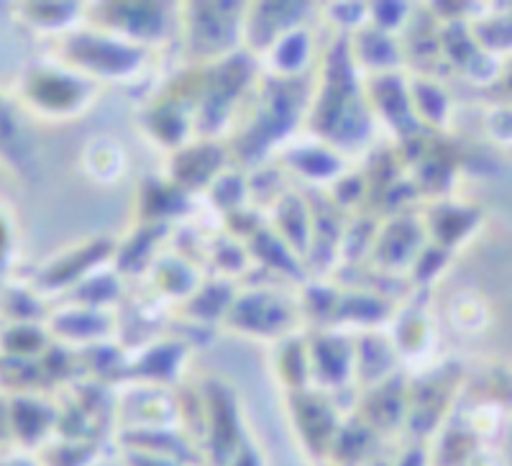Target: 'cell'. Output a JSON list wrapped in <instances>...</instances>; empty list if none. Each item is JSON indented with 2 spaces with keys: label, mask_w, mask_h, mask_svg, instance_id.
<instances>
[{
  "label": "cell",
  "mask_w": 512,
  "mask_h": 466,
  "mask_svg": "<svg viewBox=\"0 0 512 466\" xmlns=\"http://www.w3.org/2000/svg\"><path fill=\"white\" fill-rule=\"evenodd\" d=\"M305 126L313 139L351 157L377 136V118L367 98V77L356 67L349 36L338 34L323 52Z\"/></svg>",
  "instance_id": "obj_1"
},
{
  "label": "cell",
  "mask_w": 512,
  "mask_h": 466,
  "mask_svg": "<svg viewBox=\"0 0 512 466\" xmlns=\"http://www.w3.org/2000/svg\"><path fill=\"white\" fill-rule=\"evenodd\" d=\"M310 98L313 82L308 77H262L244 123L231 134L228 152L233 162L241 164V169H259L264 159L285 149L287 139L308 118Z\"/></svg>",
  "instance_id": "obj_2"
},
{
  "label": "cell",
  "mask_w": 512,
  "mask_h": 466,
  "mask_svg": "<svg viewBox=\"0 0 512 466\" xmlns=\"http://www.w3.org/2000/svg\"><path fill=\"white\" fill-rule=\"evenodd\" d=\"M259 67V59L246 49L195 67V139L221 141L231 134L236 111L262 80Z\"/></svg>",
  "instance_id": "obj_3"
},
{
  "label": "cell",
  "mask_w": 512,
  "mask_h": 466,
  "mask_svg": "<svg viewBox=\"0 0 512 466\" xmlns=\"http://www.w3.org/2000/svg\"><path fill=\"white\" fill-rule=\"evenodd\" d=\"M103 85L80 75L57 59L31 62L18 75L13 100L18 108L41 121H72L93 108Z\"/></svg>",
  "instance_id": "obj_4"
},
{
  "label": "cell",
  "mask_w": 512,
  "mask_h": 466,
  "mask_svg": "<svg viewBox=\"0 0 512 466\" xmlns=\"http://www.w3.org/2000/svg\"><path fill=\"white\" fill-rule=\"evenodd\" d=\"M149 57H152L149 49L128 44V41L88 24H80L75 31L64 34L59 39L57 54H54L57 62L90 77L98 85L134 80L149 65Z\"/></svg>",
  "instance_id": "obj_5"
},
{
  "label": "cell",
  "mask_w": 512,
  "mask_h": 466,
  "mask_svg": "<svg viewBox=\"0 0 512 466\" xmlns=\"http://www.w3.org/2000/svg\"><path fill=\"white\" fill-rule=\"evenodd\" d=\"M246 3H185L180 6V36L200 67L244 49Z\"/></svg>",
  "instance_id": "obj_6"
},
{
  "label": "cell",
  "mask_w": 512,
  "mask_h": 466,
  "mask_svg": "<svg viewBox=\"0 0 512 466\" xmlns=\"http://www.w3.org/2000/svg\"><path fill=\"white\" fill-rule=\"evenodd\" d=\"M85 21L118 39L154 52L180 34V6L175 3H98L88 6Z\"/></svg>",
  "instance_id": "obj_7"
},
{
  "label": "cell",
  "mask_w": 512,
  "mask_h": 466,
  "mask_svg": "<svg viewBox=\"0 0 512 466\" xmlns=\"http://www.w3.org/2000/svg\"><path fill=\"white\" fill-rule=\"evenodd\" d=\"M300 318H303L300 305H292L290 298L280 292L259 287V290L239 292L223 323L244 336L282 341L287 336H295Z\"/></svg>",
  "instance_id": "obj_8"
},
{
  "label": "cell",
  "mask_w": 512,
  "mask_h": 466,
  "mask_svg": "<svg viewBox=\"0 0 512 466\" xmlns=\"http://www.w3.org/2000/svg\"><path fill=\"white\" fill-rule=\"evenodd\" d=\"M116 244L118 241L108 239V236H98V239L82 241L72 249H64L62 254H57V257H52L47 264H41L36 269L29 285L39 292L41 298H52V295H62L64 298L80 282L88 280L90 274L113 262Z\"/></svg>",
  "instance_id": "obj_9"
},
{
  "label": "cell",
  "mask_w": 512,
  "mask_h": 466,
  "mask_svg": "<svg viewBox=\"0 0 512 466\" xmlns=\"http://www.w3.org/2000/svg\"><path fill=\"white\" fill-rule=\"evenodd\" d=\"M141 131L164 152H177L195 139V75L190 85H169L139 116Z\"/></svg>",
  "instance_id": "obj_10"
},
{
  "label": "cell",
  "mask_w": 512,
  "mask_h": 466,
  "mask_svg": "<svg viewBox=\"0 0 512 466\" xmlns=\"http://www.w3.org/2000/svg\"><path fill=\"white\" fill-rule=\"evenodd\" d=\"M313 3H246L244 49L262 59L290 31L308 26Z\"/></svg>",
  "instance_id": "obj_11"
},
{
  "label": "cell",
  "mask_w": 512,
  "mask_h": 466,
  "mask_svg": "<svg viewBox=\"0 0 512 466\" xmlns=\"http://www.w3.org/2000/svg\"><path fill=\"white\" fill-rule=\"evenodd\" d=\"M228 162H231V152L221 141L192 139L190 144L169 154L167 180L185 190L187 195H195L200 190L208 193V187L228 169Z\"/></svg>",
  "instance_id": "obj_12"
},
{
  "label": "cell",
  "mask_w": 512,
  "mask_h": 466,
  "mask_svg": "<svg viewBox=\"0 0 512 466\" xmlns=\"http://www.w3.org/2000/svg\"><path fill=\"white\" fill-rule=\"evenodd\" d=\"M305 341H308L310 356V379L318 385V390L333 395L336 390L349 385L356 367L354 338L333 331V328H323Z\"/></svg>",
  "instance_id": "obj_13"
},
{
  "label": "cell",
  "mask_w": 512,
  "mask_h": 466,
  "mask_svg": "<svg viewBox=\"0 0 512 466\" xmlns=\"http://www.w3.org/2000/svg\"><path fill=\"white\" fill-rule=\"evenodd\" d=\"M0 164L18 180L34 182L39 177L36 139L26 129L24 111L6 93H0Z\"/></svg>",
  "instance_id": "obj_14"
},
{
  "label": "cell",
  "mask_w": 512,
  "mask_h": 466,
  "mask_svg": "<svg viewBox=\"0 0 512 466\" xmlns=\"http://www.w3.org/2000/svg\"><path fill=\"white\" fill-rule=\"evenodd\" d=\"M8 397V426H11V443L21 451H34L52 438L59 428V413L52 402L39 392Z\"/></svg>",
  "instance_id": "obj_15"
},
{
  "label": "cell",
  "mask_w": 512,
  "mask_h": 466,
  "mask_svg": "<svg viewBox=\"0 0 512 466\" xmlns=\"http://www.w3.org/2000/svg\"><path fill=\"white\" fill-rule=\"evenodd\" d=\"M47 331L57 344L70 346H88L108 341L116 336V313L111 310H95V308H82V305H64L57 313H49L47 318Z\"/></svg>",
  "instance_id": "obj_16"
},
{
  "label": "cell",
  "mask_w": 512,
  "mask_h": 466,
  "mask_svg": "<svg viewBox=\"0 0 512 466\" xmlns=\"http://www.w3.org/2000/svg\"><path fill=\"white\" fill-rule=\"evenodd\" d=\"M326 400V392L320 390H300V392H290V402H292V418H295L297 433L305 438L310 449H320V454H331L333 438H336L338 428H341V415H338L336 405H328L320 418H315Z\"/></svg>",
  "instance_id": "obj_17"
},
{
  "label": "cell",
  "mask_w": 512,
  "mask_h": 466,
  "mask_svg": "<svg viewBox=\"0 0 512 466\" xmlns=\"http://www.w3.org/2000/svg\"><path fill=\"white\" fill-rule=\"evenodd\" d=\"M280 162L285 164L287 172L297 175L308 185L331 187L338 177L346 175V157L326 146L323 141H303V144L285 146Z\"/></svg>",
  "instance_id": "obj_18"
},
{
  "label": "cell",
  "mask_w": 512,
  "mask_h": 466,
  "mask_svg": "<svg viewBox=\"0 0 512 466\" xmlns=\"http://www.w3.org/2000/svg\"><path fill=\"white\" fill-rule=\"evenodd\" d=\"M349 41L356 67L364 72V77L390 75V72H395L397 65L402 62V52L400 47H397L395 36L377 29V26L372 24H367L364 29L351 34Z\"/></svg>",
  "instance_id": "obj_19"
},
{
  "label": "cell",
  "mask_w": 512,
  "mask_h": 466,
  "mask_svg": "<svg viewBox=\"0 0 512 466\" xmlns=\"http://www.w3.org/2000/svg\"><path fill=\"white\" fill-rule=\"evenodd\" d=\"M390 300L374 290H341L331 315V326H354L361 333L379 331L390 321Z\"/></svg>",
  "instance_id": "obj_20"
},
{
  "label": "cell",
  "mask_w": 512,
  "mask_h": 466,
  "mask_svg": "<svg viewBox=\"0 0 512 466\" xmlns=\"http://www.w3.org/2000/svg\"><path fill=\"white\" fill-rule=\"evenodd\" d=\"M315 57H318L315 36L310 26H303V29H295L282 36L262 59H267L269 75L292 80V77H308V72L313 70Z\"/></svg>",
  "instance_id": "obj_21"
},
{
  "label": "cell",
  "mask_w": 512,
  "mask_h": 466,
  "mask_svg": "<svg viewBox=\"0 0 512 466\" xmlns=\"http://www.w3.org/2000/svg\"><path fill=\"white\" fill-rule=\"evenodd\" d=\"M192 195L172 185L169 180H146L141 187L139 198V223H149V226H169L175 218H182L190 213Z\"/></svg>",
  "instance_id": "obj_22"
},
{
  "label": "cell",
  "mask_w": 512,
  "mask_h": 466,
  "mask_svg": "<svg viewBox=\"0 0 512 466\" xmlns=\"http://www.w3.org/2000/svg\"><path fill=\"white\" fill-rule=\"evenodd\" d=\"M85 11V3H18L13 16L31 31L64 36L85 24Z\"/></svg>",
  "instance_id": "obj_23"
},
{
  "label": "cell",
  "mask_w": 512,
  "mask_h": 466,
  "mask_svg": "<svg viewBox=\"0 0 512 466\" xmlns=\"http://www.w3.org/2000/svg\"><path fill=\"white\" fill-rule=\"evenodd\" d=\"M274 231L297 257H308L313 218H310V205L305 203L303 195L285 193L274 203Z\"/></svg>",
  "instance_id": "obj_24"
},
{
  "label": "cell",
  "mask_w": 512,
  "mask_h": 466,
  "mask_svg": "<svg viewBox=\"0 0 512 466\" xmlns=\"http://www.w3.org/2000/svg\"><path fill=\"white\" fill-rule=\"evenodd\" d=\"M395 349H392L390 338L382 336L379 331H367L356 338V367L354 377L361 385L377 387L384 379L392 377L395 367Z\"/></svg>",
  "instance_id": "obj_25"
},
{
  "label": "cell",
  "mask_w": 512,
  "mask_h": 466,
  "mask_svg": "<svg viewBox=\"0 0 512 466\" xmlns=\"http://www.w3.org/2000/svg\"><path fill=\"white\" fill-rule=\"evenodd\" d=\"M187 359V349L180 341H154L146 351H141V356L136 362L128 364V372L131 377H139L144 382H172V374L180 377L182 364Z\"/></svg>",
  "instance_id": "obj_26"
},
{
  "label": "cell",
  "mask_w": 512,
  "mask_h": 466,
  "mask_svg": "<svg viewBox=\"0 0 512 466\" xmlns=\"http://www.w3.org/2000/svg\"><path fill=\"white\" fill-rule=\"evenodd\" d=\"M154 287H159V295L169 300H190L203 282L195 264L187 262L182 254H159L152 264Z\"/></svg>",
  "instance_id": "obj_27"
},
{
  "label": "cell",
  "mask_w": 512,
  "mask_h": 466,
  "mask_svg": "<svg viewBox=\"0 0 512 466\" xmlns=\"http://www.w3.org/2000/svg\"><path fill=\"white\" fill-rule=\"evenodd\" d=\"M128 159L123 146L111 136H98L85 144L82 152V169L98 185H113L126 175Z\"/></svg>",
  "instance_id": "obj_28"
},
{
  "label": "cell",
  "mask_w": 512,
  "mask_h": 466,
  "mask_svg": "<svg viewBox=\"0 0 512 466\" xmlns=\"http://www.w3.org/2000/svg\"><path fill=\"white\" fill-rule=\"evenodd\" d=\"M246 251H249V259L256 257L264 267L280 269V274H287L292 280L305 277L303 259L277 236L274 228H259L251 239H246Z\"/></svg>",
  "instance_id": "obj_29"
},
{
  "label": "cell",
  "mask_w": 512,
  "mask_h": 466,
  "mask_svg": "<svg viewBox=\"0 0 512 466\" xmlns=\"http://www.w3.org/2000/svg\"><path fill=\"white\" fill-rule=\"evenodd\" d=\"M47 323H0V356L3 359H39L52 346Z\"/></svg>",
  "instance_id": "obj_30"
},
{
  "label": "cell",
  "mask_w": 512,
  "mask_h": 466,
  "mask_svg": "<svg viewBox=\"0 0 512 466\" xmlns=\"http://www.w3.org/2000/svg\"><path fill=\"white\" fill-rule=\"evenodd\" d=\"M239 290L231 280L221 277V280H210L195 290L190 300H185V310L192 321L200 323H216L226 321L228 310H231L233 300H236Z\"/></svg>",
  "instance_id": "obj_31"
},
{
  "label": "cell",
  "mask_w": 512,
  "mask_h": 466,
  "mask_svg": "<svg viewBox=\"0 0 512 466\" xmlns=\"http://www.w3.org/2000/svg\"><path fill=\"white\" fill-rule=\"evenodd\" d=\"M47 298L26 285H3L0 290V323H47Z\"/></svg>",
  "instance_id": "obj_32"
},
{
  "label": "cell",
  "mask_w": 512,
  "mask_h": 466,
  "mask_svg": "<svg viewBox=\"0 0 512 466\" xmlns=\"http://www.w3.org/2000/svg\"><path fill=\"white\" fill-rule=\"evenodd\" d=\"M277 377H282L287 392H300L310 387V356L308 341L300 338V333L287 336L280 341L277 351Z\"/></svg>",
  "instance_id": "obj_33"
},
{
  "label": "cell",
  "mask_w": 512,
  "mask_h": 466,
  "mask_svg": "<svg viewBox=\"0 0 512 466\" xmlns=\"http://www.w3.org/2000/svg\"><path fill=\"white\" fill-rule=\"evenodd\" d=\"M328 18L336 24L338 34L351 36L369 24V3H331Z\"/></svg>",
  "instance_id": "obj_34"
},
{
  "label": "cell",
  "mask_w": 512,
  "mask_h": 466,
  "mask_svg": "<svg viewBox=\"0 0 512 466\" xmlns=\"http://www.w3.org/2000/svg\"><path fill=\"white\" fill-rule=\"evenodd\" d=\"M408 18V3H369V24L395 34Z\"/></svg>",
  "instance_id": "obj_35"
},
{
  "label": "cell",
  "mask_w": 512,
  "mask_h": 466,
  "mask_svg": "<svg viewBox=\"0 0 512 466\" xmlns=\"http://www.w3.org/2000/svg\"><path fill=\"white\" fill-rule=\"evenodd\" d=\"M16 246H18L16 223H13L8 208L0 205V269H3V272L11 269L13 259H16Z\"/></svg>",
  "instance_id": "obj_36"
},
{
  "label": "cell",
  "mask_w": 512,
  "mask_h": 466,
  "mask_svg": "<svg viewBox=\"0 0 512 466\" xmlns=\"http://www.w3.org/2000/svg\"><path fill=\"white\" fill-rule=\"evenodd\" d=\"M0 466H44L31 451H0Z\"/></svg>",
  "instance_id": "obj_37"
},
{
  "label": "cell",
  "mask_w": 512,
  "mask_h": 466,
  "mask_svg": "<svg viewBox=\"0 0 512 466\" xmlns=\"http://www.w3.org/2000/svg\"><path fill=\"white\" fill-rule=\"evenodd\" d=\"M3 285H6V272L0 269V290H3Z\"/></svg>",
  "instance_id": "obj_38"
}]
</instances>
